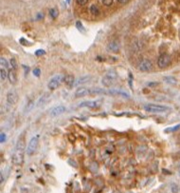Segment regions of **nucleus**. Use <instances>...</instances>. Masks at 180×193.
Returning a JSON list of instances; mask_svg holds the SVG:
<instances>
[{"label": "nucleus", "mask_w": 180, "mask_h": 193, "mask_svg": "<svg viewBox=\"0 0 180 193\" xmlns=\"http://www.w3.org/2000/svg\"><path fill=\"white\" fill-rule=\"evenodd\" d=\"M27 151L26 148V143L25 140L22 137V138H19V140L17 141V143L15 145L14 153H12V163L16 166L22 165L24 162V154L25 151Z\"/></svg>", "instance_id": "f257e3e1"}, {"label": "nucleus", "mask_w": 180, "mask_h": 193, "mask_svg": "<svg viewBox=\"0 0 180 193\" xmlns=\"http://www.w3.org/2000/svg\"><path fill=\"white\" fill-rule=\"evenodd\" d=\"M118 80V73L115 71H109L104 74V76L101 78V85L104 87H112L116 84Z\"/></svg>", "instance_id": "f03ea898"}, {"label": "nucleus", "mask_w": 180, "mask_h": 193, "mask_svg": "<svg viewBox=\"0 0 180 193\" xmlns=\"http://www.w3.org/2000/svg\"><path fill=\"white\" fill-rule=\"evenodd\" d=\"M144 109L152 113H165L171 111V108L167 106L157 105V104H147L144 106Z\"/></svg>", "instance_id": "7ed1b4c3"}, {"label": "nucleus", "mask_w": 180, "mask_h": 193, "mask_svg": "<svg viewBox=\"0 0 180 193\" xmlns=\"http://www.w3.org/2000/svg\"><path fill=\"white\" fill-rule=\"evenodd\" d=\"M38 145H39V138H38V136H34L32 138L29 140V142L28 144V147H27V152L28 155L31 156L32 154L36 151V149L38 148Z\"/></svg>", "instance_id": "20e7f679"}, {"label": "nucleus", "mask_w": 180, "mask_h": 193, "mask_svg": "<svg viewBox=\"0 0 180 193\" xmlns=\"http://www.w3.org/2000/svg\"><path fill=\"white\" fill-rule=\"evenodd\" d=\"M172 58L168 53H162L158 56L157 59V66L160 68H166L167 67L170 66Z\"/></svg>", "instance_id": "39448f33"}, {"label": "nucleus", "mask_w": 180, "mask_h": 193, "mask_svg": "<svg viewBox=\"0 0 180 193\" xmlns=\"http://www.w3.org/2000/svg\"><path fill=\"white\" fill-rule=\"evenodd\" d=\"M64 80V77L59 74V75H55L53 76L52 78L49 80V82L48 84V88L50 91H55L56 89H58V87L60 85H61L62 81Z\"/></svg>", "instance_id": "423d86ee"}, {"label": "nucleus", "mask_w": 180, "mask_h": 193, "mask_svg": "<svg viewBox=\"0 0 180 193\" xmlns=\"http://www.w3.org/2000/svg\"><path fill=\"white\" fill-rule=\"evenodd\" d=\"M138 68L142 72H149L153 70V64L151 62V60L149 59H142L139 63Z\"/></svg>", "instance_id": "0eeeda50"}, {"label": "nucleus", "mask_w": 180, "mask_h": 193, "mask_svg": "<svg viewBox=\"0 0 180 193\" xmlns=\"http://www.w3.org/2000/svg\"><path fill=\"white\" fill-rule=\"evenodd\" d=\"M101 105V100H89V101H84L80 103V108H88V109H97Z\"/></svg>", "instance_id": "6e6552de"}, {"label": "nucleus", "mask_w": 180, "mask_h": 193, "mask_svg": "<svg viewBox=\"0 0 180 193\" xmlns=\"http://www.w3.org/2000/svg\"><path fill=\"white\" fill-rule=\"evenodd\" d=\"M17 101H18V94L14 89H11L10 91L7 93V102L10 105H15Z\"/></svg>", "instance_id": "1a4fd4ad"}, {"label": "nucleus", "mask_w": 180, "mask_h": 193, "mask_svg": "<svg viewBox=\"0 0 180 193\" xmlns=\"http://www.w3.org/2000/svg\"><path fill=\"white\" fill-rule=\"evenodd\" d=\"M86 95H90V89L84 88V87H79L76 89V91L74 93V96L76 98H81L84 97Z\"/></svg>", "instance_id": "9d476101"}, {"label": "nucleus", "mask_w": 180, "mask_h": 193, "mask_svg": "<svg viewBox=\"0 0 180 193\" xmlns=\"http://www.w3.org/2000/svg\"><path fill=\"white\" fill-rule=\"evenodd\" d=\"M66 110V108L65 106H57L51 109L50 116L51 117H57V116H59V115L65 113Z\"/></svg>", "instance_id": "9b49d317"}, {"label": "nucleus", "mask_w": 180, "mask_h": 193, "mask_svg": "<svg viewBox=\"0 0 180 193\" xmlns=\"http://www.w3.org/2000/svg\"><path fill=\"white\" fill-rule=\"evenodd\" d=\"M132 50L136 51V53H139V51H141L144 48V44L141 40H134L132 42Z\"/></svg>", "instance_id": "f8f14e48"}, {"label": "nucleus", "mask_w": 180, "mask_h": 193, "mask_svg": "<svg viewBox=\"0 0 180 193\" xmlns=\"http://www.w3.org/2000/svg\"><path fill=\"white\" fill-rule=\"evenodd\" d=\"M106 49L108 51H110V53H117L119 51V45L116 41H113V42H110L109 44L107 45Z\"/></svg>", "instance_id": "ddd939ff"}, {"label": "nucleus", "mask_w": 180, "mask_h": 193, "mask_svg": "<svg viewBox=\"0 0 180 193\" xmlns=\"http://www.w3.org/2000/svg\"><path fill=\"white\" fill-rule=\"evenodd\" d=\"M64 82L68 88H71L72 86L75 85V78L72 74H67L64 77Z\"/></svg>", "instance_id": "4468645a"}, {"label": "nucleus", "mask_w": 180, "mask_h": 193, "mask_svg": "<svg viewBox=\"0 0 180 193\" xmlns=\"http://www.w3.org/2000/svg\"><path fill=\"white\" fill-rule=\"evenodd\" d=\"M8 79L10 81V83L12 85H15L17 82V77H16V73H15V70H11L8 71Z\"/></svg>", "instance_id": "2eb2a0df"}, {"label": "nucleus", "mask_w": 180, "mask_h": 193, "mask_svg": "<svg viewBox=\"0 0 180 193\" xmlns=\"http://www.w3.org/2000/svg\"><path fill=\"white\" fill-rule=\"evenodd\" d=\"M108 91H105L101 88H92L90 89V95H97V94H107Z\"/></svg>", "instance_id": "dca6fc26"}, {"label": "nucleus", "mask_w": 180, "mask_h": 193, "mask_svg": "<svg viewBox=\"0 0 180 193\" xmlns=\"http://www.w3.org/2000/svg\"><path fill=\"white\" fill-rule=\"evenodd\" d=\"M48 98H49V94L48 93L43 94V95L39 98V99H38V101L36 102V104H35L36 108H40V107H42L43 105H45L46 100H48Z\"/></svg>", "instance_id": "f3484780"}, {"label": "nucleus", "mask_w": 180, "mask_h": 193, "mask_svg": "<svg viewBox=\"0 0 180 193\" xmlns=\"http://www.w3.org/2000/svg\"><path fill=\"white\" fill-rule=\"evenodd\" d=\"M108 94H112V95H119V96H122L124 98H129L130 95L126 92L121 91H118V89H111V91H108Z\"/></svg>", "instance_id": "a211bd4d"}, {"label": "nucleus", "mask_w": 180, "mask_h": 193, "mask_svg": "<svg viewBox=\"0 0 180 193\" xmlns=\"http://www.w3.org/2000/svg\"><path fill=\"white\" fill-rule=\"evenodd\" d=\"M89 78H90V76H88V75L80 77L79 79L76 80V82H75V85H74V86H76V87H79L80 85H84V84H85V83H87L88 81L90 80Z\"/></svg>", "instance_id": "6ab92c4d"}, {"label": "nucleus", "mask_w": 180, "mask_h": 193, "mask_svg": "<svg viewBox=\"0 0 180 193\" xmlns=\"http://www.w3.org/2000/svg\"><path fill=\"white\" fill-rule=\"evenodd\" d=\"M164 81L166 83L170 84V85H175L177 83V80L173 76H165L164 77Z\"/></svg>", "instance_id": "aec40b11"}, {"label": "nucleus", "mask_w": 180, "mask_h": 193, "mask_svg": "<svg viewBox=\"0 0 180 193\" xmlns=\"http://www.w3.org/2000/svg\"><path fill=\"white\" fill-rule=\"evenodd\" d=\"M35 107V104H34L33 101H29L27 103V106L25 108V113H29L31 109H33V108Z\"/></svg>", "instance_id": "412c9836"}, {"label": "nucleus", "mask_w": 180, "mask_h": 193, "mask_svg": "<svg viewBox=\"0 0 180 193\" xmlns=\"http://www.w3.org/2000/svg\"><path fill=\"white\" fill-rule=\"evenodd\" d=\"M90 12H91L93 15L96 16L100 14V9H99L98 6H96V5H92L91 7H90Z\"/></svg>", "instance_id": "4be33fe9"}, {"label": "nucleus", "mask_w": 180, "mask_h": 193, "mask_svg": "<svg viewBox=\"0 0 180 193\" xmlns=\"http://www.w3.org/2000/svg\"><path fill=\"white\" fill-rule=\"evenodd\" d=\"M0 77H1L2 81H4L8 77V72L4 68H1V70H0Z\"/></svg>", "instance_id": "5701e85b"}, {"label": "nucleus", "mask_w": 180, "mask_h": 193, "mask_svg": "<svg viewBox=\"0 0 180 193\" xmlns=\"http://www.w3.org/2000/svg\"><path fill=\"white\" fill-rule=\"evenodd\" d=\"M49 15L52 17L53 19H55V18H57V17H58L59 12H58V11L56 10V9H51V10L49 11Z\"/></svg>", "instance_id": "b1692460"}, {"label": "nucleus", "mask_w": 180, "mask_h": 193, "mask_svg": "<svg viewBox=\"0 0 180 193\" xmlns=\"http://www.w3.org/2000/svg\"><path fill=\"white\" fill-rule=\"evenodd\" d=\"M179 128H180V124H179V125H176L175 127L166 128V130H165V132H166V133H169V132H174V131H176L177 130H179Z\"/></svg>", "instance_id": "393cba45"}, {"label": "nucleus", "mask_w": 180, "mask_h": 193, "mask_svg": "<svg viewBox=\"0 0 180 193\" xmlns=\"http://www.w3.org/2000/svg\"><path fill=\"white\" fill-rule=\"evenodd\" d=\"M76 27H77V29H78L81 32H85V29L84 28V26H83V24H82L81 21H77V22H76Z\"/></svg>", "instance_id": "a878e982"}, {"label": "nucleus", "mask_w": 180, "mask_h": 193, "mask_svg": "<svg viewBox=\"0 0 180 193\" xmlns=\"http://www.w3.org/2000/svg\"><path fill=\"white\" fill-rule=\"evenodd\" d=\"M10 63H11V68H14V70H17V68H18V63H17V61H16L15 58H11V61H10Z\"/></svg>", "instance_id": "bb28decb"}, {"label": "nucleus", "mask_w": 180, "mask_h": 193, "mask_svg": "<svg viewBox=\"0 0 180 193\" xmlns=\"http://www.w3.org/2000/svg\"><path fill=\"white\" fill-rule=\"evenodd\" d=\"M0 62H1V66L2 67H5V68H9V63H8V61L7 60L4 58V57H1L0 58Z\"/></svg>", "instance_id": "cd10ccee"}, {"label": "nucleus", "mask_w": 180, "mask_h": 193, "mask_svg": "<svg viewBox=\"0 0 180 193\" xmlns=\"http://www.w3.org/2000/svg\"><path fill=\"white\" fill-rule=\"evenodd\" d=\"M44 54H46V51L43 49H39V50H35V55H36V56H43Z\"/></svg>", "instance_id": "c85d7f7f"}, {"label": "nucleus", "mask_w": 180, "mask_h": 193, "mask_svg": "<svg viewBox=\"0 0 180 193\" xmlns=\"http://www.w3.org/2000/svg\"><path fill=\"white\" fill-rule=\"evenodd\" d=\"M32 73H33V75L34 76H36V77H39L40 76V74H41V70L40 68H34V70L32 71Z\"/></svg>", "instance_id": "c756f323"}, {"label": "nucleus", "mask_w": 180, "mask_h": 193, "mask_svg": "<svg viewBox=\"0 0 180 193\" xmlns=\"http://www.w3.org/2000/svg\"><path fill=\"white\" fill-rule=\"evenodd\" d=\"M102 3H104V6L109 7L113 4V0H102Z\"/></svg>", "instance_id": "7c9ffc66"}, {"label": "nucleus", "mask_w": 180, "mask_h": 193, "mask_svg": "<svg viewBox=\"0 0 180 193\" xmlns=\"http://www.w3.org/2000/svg\"><path fill=\"white\" fill-rule=\"evenodd\" d=\"M6 140H7V136L4 132H2V133L0 134V142L4 143V142H6Z\"/></svg>", "instance_id": "2f4dec72"}, {"label": "nucleus", "mask_w": 180, "mask_h": 193, "mask_svg": "<svg viewBox=\"0 0 180 193\" xmlns=\"http://www.w3.org/2000/svg\"><path fill=\"white\" fill-rule=\"evenodd\" d=\"M171 190L173 192H177L179 190V188L177 187V186L175 185V184H173V185H171Z\"/></svg>", "instance_id": "473e14b6"}, {"label": "nucleus", "mask_w": 180, "mask_h": 193, "mask_svg": "<svg viewBox=\"0 0 180 193\" xmlns=\"http://www.w3.org/2000/svg\"><path fill=\"white\" fill-rule=\"evenodd\" d=\"M77 3H78V5L80 6H84L85 4L88 2V0H76Z\"/></svg>", "instance_id": "72a5a7b5"}, {"label": "nucleus", "mask_w": 180, "mask_h": 193, "mask_svg": "<svg viewBox=\"0 0 180 193\" xmlns=\"http://www.w3.org/2000/svg\"><path fill=\"white\" fill-rule=\"evenodd\" d=\"M19 41H20L21 44H23V45H26V46H27V45H31V44H29V42H25L26 40L24 39V38H21Z\"/></svg>", "instance_id": "f704fd0d"}, {"label": "nucleus", "mask_w": 180, "mask_h": 193, "mask_svg": "<svg viewBox=\"0 0 180 193\" xmlns=\"http://www.w3.org/2000/svg\"><path fill=\"white\" fill-rule=\"evenodd\" d=\"M129 1H130V0H118V2L121 3V4H126V3L129 2Z\"/></svg>", "instance_id": "c9c22d12"}, {"label": "nucleus", "mask_w": 180, "mask_h": 193, "mask_svg": "<svg viewBox=\"0 0 180 193\" xmlns=\"http://www.w3.org/2000/svg\"><path fill=\"white\" fill-rule=\"evenodd\" d=\"M178 174H179V176H180V166H178Z\"/></svg>", "instance_id": "e433bc0d"}, {"label": "nucleus", "mask_w": 180, "mask_h": 193, "mask_svg": "<svg viewBox=\"0 0 180 193\" xmlns=\"http://www.w3.org/2000/svg\"><path fill=\"white\" fill-rule=\"evenodd\" d=\"M179 37H180V31H179Z\"/></svg>", "instance_id": "4c0bfd02"}]
</instances>
